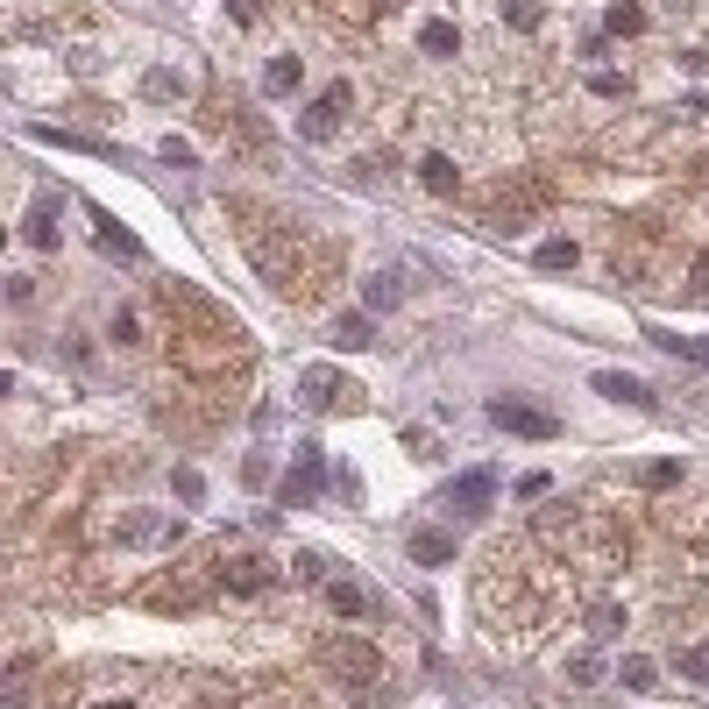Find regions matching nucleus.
<instances>
[{
	"mask_svg": "<svg viewBox=\"0 0 709 709\" xmlns=\"http://www.w3.org/2000/svg\"><path fill=\"white\" fill-rule=\"evenodd\" d=\"M348 107H355V93H348V86L320 93V100L305 107V121H298V142H334V135H341V121H348Z\"/></svg>",
	"mask_w": 709,
	"mask_h": 709,
	"instance_id": "f257e3e1",
	"label": "nucleus"
},
{
	"mask_svg": "<svg viewBox=\"0 0 709 709\" xmlns=\"http://www.w3.org/2000/svg\"><path fill=\"white\" fill-rule=\"evenodd\" d=\"M490 426H504V433H518V440H554V433H561L554 412L518 405V398H497V405H490Z\"/></svg>",
	"mask_w": 709,
	"mask_h": 709,
	"instance_id": "f03ea898",
	"label": "nucleus"
},
{
	"mask_svg": "<svg viewBox=\"0 0 709 709\" xmlns=\"http://www.w3.org/2000/svg\"><path fill=\"white\" fill-rule=\"evenodd\" d=\"M298 398H305L312 412H327V405H355L362 390H355V383H341V369H327V362H312V369L298 376Z\"/></svg>",
	"mask_w": 709,
	"mask_h": 709,
	"instance_id": "7ed1b4c3",
	"label": "nucleus"
},
{
	"mask_svg": "<svg viewBox=\"0 0 709 709\" xmlns=\"http://www.w3.org/2000/svg\"><path fill=\"white\" fill-rule=\"evenodd\" d=\"M327 667L348 681V688H369L376 674H383V660H376V646H362V639H334L327 646Z\"/></svg>",
	"mask_w": 709,
	"mask_h": 709,
	"instance_id": "20e7f679",
	"label": "nucleus"
},
{
	"mask_svg": "<svg viewBox=\"0 0 709 709\" xmlns=\"http://www.w3.org/2000/svg\"><path fill=\"white\" fill-rule=\"evenodd\" d=\"M320 483H327V468H320V447H298V461H291V476H284L277 504H284V511H298V504H312V497H320Z\"/></svg>",
	"mask_w": 709,
	"mask_h": 709,
	"instance_id": "39448f33",
	"label": "nucleus"
},
{
	"mask_svg": "<svg viewBox=\"0 0 709 709\" xmlns=\"http://www.w3.org/2000/svg\"><path fill=\"white\" fill-rule=\"evenodd\" d=\"M490 497H497V476H490V468H468V476L447 483V511H454V518H483Z\"/></svg>",
	"mask_w": 709,
	"mask_h": 709,
	"instance_id": "423d86ee",
	"label": "nucleus"
},
{
	"mask_svg": "<svg viewBox=\"0 0 709 709\" xmlns=\"http://www.w3.org/2000/svg\"><path fill=\"white\" fill-rule=\"evenodd\" d=\"M171 539H178V518H156V511L114 525V546H171Z\"/></svg>",
	"mask_w": 709,
	"mask_h": 709,
	"instance_id": "0eeeda50",
	"label": "nucleus"
},
{
	"mask_svg": "<svg viewBox=\"0 0 709 709\" xmlns=\"http://www.w3.org/2000/svg\"><path fill=\"white\" fill-rule=\"evenodd\" d=\"M327 603H334V617H369L376 610V596L355 575H327Z\"/></svg>",
	"mask_w": 709,
	"mask_h": 709,
	"instance_id": "6e6552de",
	"label": "nucleus"
},
{
	"mask_svg": "<svg viewBox=\"0 0 709 709\" xmlns=\"http://www.w3.org/2000/svg\"><path fill=\"white\" fill-rule=\"evenodd\" d=\"M596 398H610V405H653V390L639 376H624V369H596Z\"/></svg>",
	"mask_w": 709,
	"mask_h": 709,
	"instance_id": "1a4fd4ad",
	"label": "nucleus"
},
{
	"mask_svg": "<svg viewBox=\"0 0 709 709\" xmlns=\"http://www.w3.org/2000/svg\"><path fill=\"white\" fill-rule=\"evenodd\" d=\"M93 227H100V249H107V256H121V263H142V242H135V234H128L114 213H100V206H93Z\"/></svg>",
	"mask_w": 709,
	"mask_h": 709,
	"instance_id": "9d476101",
	"label": "nucleus"
},
{
	"mask_svg": "<svg viewBox=\"0 0 709 709\" xmlns=\"http://www.w3.org/2000/svg\"><path fill=\"white\" fill-rule=\"evenodd\" d=\"M22 234H29L36 249H50V242H57V192H43V199L29 206V227H22Z\"/></svg>",
	"mask_w": 709,
	"mask_h": 709,
	"instance_id": "9b49d317",
	"label": "nucleus"
},
{
	"mask_svg": "<svg viewBox=\"0 0 709 709\" xmlns=\"http://www.w3.org/2000/svg\"><path fill=\"white\" fill-rule=\"evenodd\" d=\"M305 86V64L298 57H270L263 64V93H298Z\"/></svg>",
	"mask_w": 709,
	"mask_h": 709,
	"instance_id": "f8f14e48",
	"label": "nucleus"
},
{
	"mask_svg": "<svg viewBox=\"0 0 709 709\" xmlns=\"http://www.w3.org/2000/svg\"><path fill=\"white\" fill-rule=\"evenodd\" d=\"M412 561L419 568H447L454 561V539L447 532H412Z\"/></svg>",
	"mask_w": 709,
	"mask_h": 709,
	"instance_id": "ddd939ff",
	"label": "nucleus"
},
{
	"mask_svg": "<svg viewBox=\"0 0 709 709\" xmlns=\"http://www.w3.org/2000/svg\"><path fill=\"white\" fill-rule=\"evenodd\" d=\"M220 582H227L234 596H256V589L270 582V568H263V561H227V568H220Z\"/></svg>",
	"mask_w": 709,
	"mask_h": 709,
	"instance_id": "4468645a",
	"label": "nucleus"
},
{
	"mask_svg": "<svg viewBox=\"0 0 709 709\" xmlns=\"http://www.w3.org/2000/svg\"><path fill=\"white\" fill-rule=\"evenodd\" d=\"M36 142H57V149H78V156H114V142H93V135H71V128H29Z\"/></svg>",
	"mask_w": 709,
	"mask_h": 709,
	"instance_id": "2eb2a0df",
	"label": "nucleus"
},
{
	"mask_svg": "<svg viewBox=\"0 0 709 709\" xmlns=\"http://www.w3.org/2000/svg\"><path fill=\"white\" fill-rule=\"evenodd\" d=\"M617 681H624V688H632V695H653V688H660V667H653L646 653H632V660H624V667H617Z\"/></svg>",
	"mask_w": 709,
	"mask_h": 709,
	"instance_id": "dca6fc26",
	"label": "nucleus"
},
{
	"mask_svg": "<svg viewBox=\"0 0 709 709\" xmlns=\"http://www.w3.org/2000/svg\"><path fill=\"white\" fill-rule=\"evenodd\" d=\"M419 178H426V192H454V185H461L454 156H426V164H419Z\"/></svg>",
	"mask_w": 709,
	"mask_h": 709,
	"instance_id": "f3484780",
	"label": "nucleus"
},
{
	"mask_svg": "<svg viewBox=\"0 0 709 709\" xmlns=\"http://www.w3.org/2000/svg\"><path fill=\"white\" fill-rule=\"evenodd\" d=\"M603 29H610V36H639V29H646V8H632V0H617V8L603 15Z\"/></svg>",
	"mask_w": 709,
	"mask_h": 709,
	"instance_id": "a211bd4d",
	"label": "nucleus"
},
{
	"mask_svg": "<svg viewBox=\"0 0 709 709\" xmlns=\"http://www.w3.org/2000/svg\"><path fill=\"white\" fill-rule=\"evenodd\" d=\"M653 348H667V355H681V362H702V369H709V341H688V334H653Z\"/></svg>",
	"mask_w": 709,
	"mask_h": 709,
	"instance_id": "6ab92c4d",
	"label": "nucleus"
},
{
	"mask_svg": "<svg viewBox=\"0 0 709 709\" xmlns=\"http://www.w3.org/2000/svg\"><path fill=\"white\" fill-rule=\"evenodd\" d=\"M532 263H539V270H575V242H561V234H554V242L532 249Z\"/></svg>",
	"mask_w": 709,
	"mask_h": 709,
	"instance_id": "aec40b11",
	"label": "nucleus"
},
{
	"mask_svg": "<svg viewBox=\"0 0 709 709\" xmlns=\"http://www.w3.org/2000/svg\"><path fill=\"white\" fill-rule=\"evenodd\" d=\"M369 334H376V327H369V312H348V320L334 327V341H341V348H376Z\"/></svg>",
	"mask_w": 709,
	"mask_h": 709,
	"instance_id": "412c9836",
	"label": "nucleus"
},
{
	"mask_svg": "<svg viewBox=\"0 0 709 709\" xmlns=\"http://www.w3.org/2000/svg\"><path fill=\"white\" fill-rule=\"evenodd\" d=\"M419 43H426L433 57H447V50H461V36H454V22H426V29H419Z\"/></svg>",
	"mask_w": 709,
	"mask_h": 709,
	"instance_id": "4be33fe9",
	"label": "nucleus"
},
{
	"mask_svg": "<svg viewBox=\"0 0 709 709\" xmlns=\"http://www.w3.org/2000/svg\"><path fill=\"white\" fill-rule=\"evenodd\" d=\"M362 305H369V312H390V305H398V277H369Z\"/></svg>",
	"mask_w": 709,
	"mask_h": 709,
	"instance_id": "5701e85b",
	"label": "nucleus"
},
{
	"mask_svg": "<svg viewBox=\"0 0 709 709\" xmlns=\"http://www.w3.org/2000/svg\"><path fill=\"white\" fill-rule=\"evenodd\" d=\"M142 93H149V100H178V93H185V78H178V71H149V78H142Z\"/></svg>",
	"mask_w": 709,
	"mask_h": 709,
	"instance_id": "b1692460",
	"label": "nucleus"
},
{
	"mask_svg": "<svg viewBox=\"0 0 709 709\" xmlns=\"http://www.w3.org/2000/svg\"><path fill=\"white\" fill-rule=\"evenodd\" d=\"M589 632H596V639L624 632V610H617V603H596V610H589Z\"/></svg>",
	"mask_w": 709,
	"mask_h": 709,
	"instance_id": "393cba45",
	"label": "nucleus"
},
{
	"mask_svg": "<svg viewBox=\"0 0 709 709\" xmlns=\"http://www.w3.org/2000/svg\"><path fill=\"white\" fill-rule=\"evenodd\" d=\"M681 674L709 688V646H681Z\"/></svg>",
	"mask_w": 709,
	"mask_h": 709,
	"instance_id": "a878e982",
	"label": "nucleus"
},
{
	"mask_svg": "<svg viewBox=\"0 0 709 709\" xmlns=\"http://www.w3.org/2000/svg\"><path fill=\"white\" fill-rule=\"evenodd\" d=\"M171 490H178L185 504H199V497H206V483H199V468H178V476H171Z\"/></svg>",
	"mask_w": 709,
	"mask_h": 709,
	"instance_id": "bb28decb",
	"label": "nucleus"
},
{
	"mask_svg": "<svg viewBox=\"0 0 709 709\" xmlns=\"http://www.w3.org/2000/svg\"><path fill=\"white\" fill-rule=\"evenodd\" d=\"M674 483H681L674 461H653V468H646V490H674Z\"/></svg>",
	"mask_w": 709,
	"mask_h": 709,
	"instance_id": "cd10ccee",
	"label": "nucleus"
},
{
	"mask_svg": "<svg viewBox=\"0 0 709 709\" xmlns=\"http://www.w3.org/2000/svg\"><path fill=\"white\" fill-rule=\"evenodd\" d=\"M242 483H249V490H263V483H270V461H263V454H249V461H242Z\"/></svg>",
	"mask_w": 709,
	"mask_h": 709,
	"instance_id": "c85d7f7f",
	"label": "nucleus"
},
{
	"mask_svg": "<svg viewBox=\"0 0 709 709\" xmlns=\"http://www.w3.org/2000/svg\"><path fill=\"white\" fill-rule=\"evenodd\" d=\"M589 86H596V100H617V93H624V78H617V71H596Z\"/></svg>",
	"mask_w": 709,
	"mask_h": 709,
	"instance_id": "c756f323",
	"label": "nucleus"
},
{
	"mask_svg": "<svg viewBox=\"0 0 709 709\" xmlns=\"http://www.w3.org/2000/svg\"><path fill=\"white\" fill-rule=\"evenodd\" d=\"M568 674H575V681H596L603 667H596V653H575V660H568Z\"/></svg>",
	"mask_w": 709,
	"mask_h": 709,
	"instance_id": "7c9ffc66",
	"label": "nucleus"
},
{
	"mask_svg": "<svg viewBox=\"0 0 709 709\" xmlns=\"http://www.w3.org/2000/svg\"><path fill=\"white\" fill-rule=\"evenodd\" d=\"M504 22H518V29H532V22H539V15H532V8H525V0H504Z\"/></svg>",
	"mask_w": 709,
	"mask_h": 709,
	"instance_id": "2f4dec72",
	"label": "nucleus"
},
{
	"mask_svg": "<svg viewBox=\"0 0 709 709\" xmlns=\"http://www.w3.org/2000/svg\"><path fill=\"white\" fill-rule=\"evenodd\" d=\"M695 291H702V298H709V256H702V270H695Z\"/></svg>",
	"mask_w": 709,
	"mask_h": 709,
	"instance_id": "473e14b6",
	"label": "nucleus"
},
{
	"mask_svg": "<svg viewBox=\"0 0 709 709\" xmlns=\"http://www.w3.org/2000/svg\"><path fill=\"white\" fill-rule=\"evenodd\" d=\"M100 709H128V702H100Z\"/></svg>",
	"mask_w": 709,
	"mask_h": 709,
	"instance_id": "72a5a7b5",
	"label": "nucleus"
}]
</instances>
